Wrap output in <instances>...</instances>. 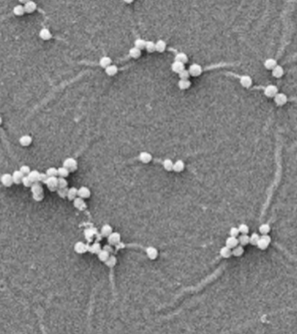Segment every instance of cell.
I'll use <instances>...</instances> for the list:
<instances>
[{
	"label": "cell",
	"mask_w": 297,
	"mask_h": 334,
	"mask_svg": "<svg viewBox=\"0 0 297 334\" xmlns=\"http://www.w3.org/2000/svg\"><path fill=\"white\" fill-rule=\"evenodd\" d=\"M63 167H65L69 172H73L78 169V163L74 159L68 158L64 160L63 162Z\"/></svg>",
	"instance_id": "6da1fadb"
},
{
	"label": "cell",
	"mask_w": 297,
	"mask_h": 334,
	"mask_svg": "<svg viewBox=\"0 0 297 334\" xmlns=\"http://www.w3.org/2000/svg\"><path fill=\"white\" fill-rule=\"evenodd\" d=\"M89 244H85L82 241H78L74 245V250L78 254H83L85 252L88 251Z\"/></svg>",
	"instance_id": "7a4b0ae2"
},
{
	"label": "cell",
	"mask_w": 297,
	"mask_h": 334,
	"mask_svg": "<svg viewBox=\"0 0 297 334\" xmlns=\"http://www.w3.org/2000/svg\"><path fill=\"white\" fill-rule=\"evenodd\" d=\"M46 184L47 185V188L51 191H55L58 189V178L57 177H48V179L46 181Z\"/></svg>",
	"instance_id": "3957f363"
},
{
	"label": "cell",
	"mask_w": 297,
	"mask_h": 334,
	"mask_svg": "<svg viewBox=\"0 0 297 334\" xmlns=\"http://www.w3.org/2000/svg\"><path fill=\"white\" fill-rule=\"evenodd\" d=\"M108 244L111 245H116L120 242V234L119 232H112L107 237Z\"/></svg>",
	"instance_id": "277c9868"
},
{
	"label": "cell",
	"mask_w": 297,
	"mask_h": 334,
	"mask_svg": "<svg viewBox=\"0 0 297 334\" xmlns=\"http://www.w3.org/2000/svg\"><path fill=\"white\" fill-rule=\"evenodd\" d=\"M188 72L190 74L191 76L193 77H197L200 76L202 72V68L200 65H197V64H193L190 67H189V70H188Z\"/></svg>",
	"instance_id": "5b68a950"
},
{
	"label": "cell",
	"mask_w": 297,
	"mask_h": 334,
	"mask_svg": "<svg viewBox=\"0 0 297 334\" xmlns=\"http://www.w3.org/2000/svg\"><path fill=\"white\" fill-rule=\"evenodd\" d=\"M0 181L3 184V185H5V187H10L13 184L12 177H11V175L9 174V173H5V174L2 175L1 176V178H0Z\"/></svg>",
	"instance_id": "8992f818"
},
{
	"label": "cell",
	"mask_w": 297,
	"mask_h": 334,
	"mask_svg": "<svg viewBox=\"0 0 297 334\" xmlns=\"http://www.w3.org/2000/svg\"><path fill=\"white\" fill-rule=\"evenodd\" d=\"M30 190H31V192H32L33 196L44 194L43 187H42L41 184H40L39 182L33 183V184H32V185L30 186Z\"/></svg>",
	"instance_id": "52a82bcc"
},
{
	"label": "cell",
	"mask_w": 297,
	"mask_h": 334,
	"mask_svg": "<svg viewBox=\"0 0 297 334\" xmlns=\"http://www.w3.org/2000/svg\"><path fill=\"white\" fill-rule=\"evenodd\" d=\"M264 93H265V95L267 97H268V98H272V97H274L278 93V88L276 86L273 85V84L267 85V87L265 88V90H264Z\"/></svg>",
	"instance_id": "ba28073f"
},
{
	"label": "cell",
	"mask_w": 297,
	"mask_h": 334,
	"mask_svg": "<svg viewBox=\"0 0 297 334\" xmlns=\"http://www.w3.org/2000/svg\"><path fill=\"white\" fill-rule=\"evenodd\" d=\"M288 101V98L285 94L283 93H277L274 96V102L278 105V106H284Z\"/></svg>",
	"instance_id": "9c48e42d"
},
{
	"label": "cell",
	"mask_w": 297,
	"mask_h": 334,
	"mask_svg": "<svg viewBox=\"0 0 297 334\" xmlns=\"http://www.w3.org/2000/svg\"><path fill=\"white\" fill-rule=\"evenodd\" d=\"M78 196L80 198H88L91 196V191L89 190L87 187L82 186L78 190Z\"/></svg>",
	"instance_id": "30bf717a"
},
{
	"label": "cell",
	"mask_w": 297,
	"mask_h": 334,
	"mask_svg": "<svg viewBox=\"0 0 297 334\" xmlns=\"http://www.w3.org/2000/svg\"><path fill=\"white\" fill-rule=\"evenodd\" d=\"M85 237V239L88 241V242H91L93 238V237L97 234V231L95 228H87L85 229L84 232Z\"/></svg>",
	"instance_id": "8fae6325"
},
{
	"label": "cell",
	"mask_w": 297,
	"mask_h": 334,
	"mask_svg": "<svg viewBox=\"0 0 297 334\" xmlns=\"http://www.w3.org/2000/svg\"><path fill=\"white\" fill-rule=\"evenodd\" d=\"M36 8H37V4L33 1L25 2V4L24 5V12H27V13H32L33 11H35Z\"/></svg>",
	"instance_id": "7c38bea8"
},
{
	"label": "cell",
	"mask_w": 297,
	"mask_h": 334,
	"mask_svg": "<svg viewBox=\"0 0 297 334\" xmlns=\"http://www.w3.org/2000/svg\"><path fill=\"white\" fill-rule=\"evenodd\" d=\"M73 205H74L75 208L78 209L79 211H84L85 209L86 208V204L84 201V199L80 198V197H76L73 200Z\"/></svg>",
	"instance_id": "4fadbf2b"
},
{
	"label": "cell",
	"mask_w": 297,
	"mask_h": 334,
	"mask_svg": "<svg viewBox=\"0 0 297 334\" xmlns=\"http://www.w3.org/2000/svg\"><path fill=\"white\" fill-rule=\"evenodd\" d=\"M145 252H146V255L147 257L150 258V259H155V258L158 257V250L156 248L152 247V246H149L145 249Z\"/></svg>",
	"instance_id": "5bb4252c"
},
{
	"label": "cell",
	"mask_w": 297,
	"mask_h": 334,
	"mask_svg": "<svg viewBox=\"0 0 297 334\" xmlns=\"http://www.w3.org/2000/svg\"><path fill=\"white\" fill-rule=\"evenodd\" d=\"M238 244H239L238 239H237L236 238H234V237H229V238H227V240H226V246L228 248H229V249L235 248V246L238 245Z\"/></svg>",
	"instance_id": "9a60e30c"
},
{
	"label": "cell",
	"mask_w": 297,
	"mask_h": 334,
	"mask_svg": "<svg viewBox=\"0 0 297 334\" xmlns=\"http://www.w3.org/2000/svg\"><path fill=\"white\" fill-rule=\"evenodd\" d=\"M101 250H102L101 245L99 242H94L91 244H89V247H88V251H90L91 253H93V254H98Z\"/></svg>",
	"instance_id": "2e32d148"
},
{
	"label": "cell",
	"mask_w": 297,
	"mask_h": 334,
	"mask_svg": "<svg viewBox=\"0 0 297 334\" xmlns=\"http://www.w3.org/2000/svg\"><path fill=\"white\" fill-rule=\"evenodd\" d=\"M11 177H12V180H13V183H15L17 184H19L20 183H22V179L24 178V175L20 172V171H15L12 174H11Z\"/></svg>",
	"instance_id": "e0dca14e"
},
{
	"label": "cell",
	"mask_w": 297,
	"mask_h": 334,
	"mask_svg": "<svg viewBox=\"0 0 297 334\" xmlns=\"http://www.w3.org/2000/svg\"><path fill=\"white\" fill-rule=\"evenodd\" d=\"M185 169V164L182 160H177L175 163H174L173 170L176 172H181Z\"/></svg>",
	"instance_id": "ac0fdd59"
},
{
	"label": "cell",
	"mask_w": 297,
	"mask_h": 334,
	"mask_svg": "<svg viewBox=\"0 0 297 334\" xmlns=\"http://www.w3.org/2000/svg\"><path fill=\"white\" fill-rule=\"evenodd\" d=\"M112 232H113V228L109 225H103L101 230H100V234L102 237H108Z\"/></svg>",
	"instance_id": "d6986e66"
},
{
	"label": "cell",
	"mask_w": 297,
	"mask_h": 334,
	"mask_svg": "<svg viewBox=\"0 0 297 334\" xmlns=\"http://www.w3.org/2000/svg\"><path fill=\"white\" fill-rule=\"evenodd\" d=\"M241 84L245 88H248L252 85V78L249 76H242L241 77Z\"/></svg>",
	"instance_id": "ffe728a7"
},
{
	"label": "cell",
	"mask_w": 297,
	"mask_h": 334,
	"mask_svg": "<svg viewBox=\"0 0 297 334\" xmlns=\"http://www.w3.org/2000/svg\"><path fill=\"white\" fill-rule=\"evenodd\" d=\"M32 142V138L29 135H24L19 138V143L23 146H28Z\"/></svg>",
	"instance_id": "44dd1931"
},
{
	"label": "cell",
	"mask_w": 297,
	"mask_h": 334,
	"mask_svg": "<svg viewBox=\"0 0 297 334\" xmlns=\"http://www.w3.org/2000/svg\"><path fill=\"white\" fill-rule=\"evenodd\" d=\"M78 196V189L75 187H71L67 191V195L66 197H68L69 200H74Z\"/></svg>",
	"instance_id": "7402d4cb"
},
{
	"label": "cell",
	"mask_w": 297,
	"mask_h": 334,
	"mask_svg": "<svg viewBox=\"0 0 297 334\" xmlns=\"http://www.w3.org/2000/svg\"><path fill=\"white\" fill-rule=\"evenodd\" d=\"M139 160L144 164H147V163L151 162V160H152V156L148 152H141L139 154Z\"/></svg>",
	"instance_id": "603a6c76"
},
{
	"label": "cell",
	"mask_w": 297,
	"mask_h": 334,
	"mask_svg": "<svg viewBox=\"0 0 297 334\" xmlns=\"http://www.w3.org/2000/svg\"><path fill=\"white\" fill-rule=\"evenodd\" d=\"M39 37L42 38L43 40H48L50 38H52V33L51 31L48 30V29H42V30L39 31Z\"/></svg>",
	"instance_id": "cb8c5ba5"
},
{
	"label": "cell",
	"mask_w": 297,
	"mask_h": 334,
	"mask_svg": "<svg viewBox=\"0 0 297 334\" xmlns=\"http://www.w3.org/2000/svg\"><path fill=\"white\" fill-rule=\"evenodd\" d=\"M172 70L173 71H174L175 73H180L183 70H185V66L184 65L181 64V63H179V62H174L173 65H172Z\"/></svg>",
	"instance_id": "d4e9b609"
},
{
	"label": "cell",
	"mask_w": 297,
	"mask_h": 334,
	"mask_svg": "<svg viewBox=\"0 0 297 334\" xmlns=\"http://www.w3.org/2000/svg\"><path fill=\"white\" fill-rule=\"evenodd\" d=\"M111 65H112V59L109 57H103L99 60V65L103 68L106 69Z\"/></svg>",
	"instance_id": "484cf974"
},
{
	"label": "cell",
	"mask_w": 297,
	"mask_h": 334,
	"mask_svg": "<svg viewBox=\"0 0 297 334\" xmlns=\"http://www.w3.org/2000/svg\"><path fill=\"white\" fill-rule=\"evenodd\" d=\"M284 73V71L281 65H276L273 70H272V74L274 77H281Z\"/></svg>",
	"instance_id": "4316f807"
},
{
	"label": "cell",
	"mask_w": 297,
	"mask_h": 334,
	"mask_svg": "<svg viewBox=\"0 0 297 334\" xmlns=\"http://www.w3.org/2000/svg\"><path fill=\"white\" fill-rule=\"evenodd\" d=\"M39 174H40V172H39L36 171V170H33V171H30V172H29V174L27 175V176H28V178H29L30 180H31V182L36 183V182H38Z\"/></svg>",
	"instance_id": "83f0119b"
},
{
	"label": "cell",
	"mask_w": 297,
	"mask_h": 334,
	"mask_svg": "<svg viewBox=\"0 0 297 334\" xmlns=\"http://www.w3.org/2000/svg\"><path fill=\"white\" fill-rule=\"evenodd\" d=\"M220 254H221V256L222 258H230L232 256V250L228 248L227 246H223L221 249V250H220Z\"/></svg>",
	"instance_id": "f1b7e54d"
},
{
	"label": "cell",
	"mask_w": 297,
	"mask_h": 334,
	"mask_svg": "<svg viewBox=\"0 0 297 334\" xmlns=\"http://www.w3.org/2000/svg\"><path fill=\"white\" fill-rule=\"evenodd\" d=\"M167 45L165 43V41L163 40H159L156 44H155V51L159 52H163L166 50Z\"/></svg>",
	"instance_id": "f546056e"
},
{
	"label": "cell",
	"mask_w": 297,
	"mask_h": 334,
	"mask_svg": "<svg viewBox=\"0 0 297 334\" xmlns=\"http://www.w3.org/2000/svg\"><path fill=\"white\" fill-rule=\"evenodd\" d=\"M237 239H238L239 244H241V246L247 245L248 244H249V236L247 235V234H241L239 237V238H237Z\"/></svg>",
	"instance_id": "4dcf8cb0"
},
{
	"label": "cell",
	"mask_w": 297,
	"mask_h": 334,
	"mask_svg": "<svg viewBox=\"0 0 297 334\" xmlns=\"http://www.w3.org/2000/svg\"><path fill=\"white\" fill-rule=\"evenodd\" d=\"M188 60L187 58V56L183 52H180V53H178L175 56V62H179V63H181V64H185L187 63Z\"/></svg>",
	"instance_id": "1f68e13d"
},
{
	"label": "cell",
	"mask_w": 297,
	"mask_h": 334,
	"mask_svg": "<svg viewBox=\"0 0 297 334\" xmlns=\"http://www.w3.org/2000/svg\"><path fill=\"white\" fill-rule=\"evenodd\" d=\"M243 252H244L243 246H241V245H237V246H235V248H233V250H232V255H234V256H235V257H240V256H241V255L243 254Z\"/></svg>",
	"instance_id": "d6a6232c"
},
{
	"label": "cell",
	"mask_w": 297,
	"mask_h": 334,
	"mask_svg": "<svg viewBox=\"0 0 297 334\" xmlns=\"http://www.w3.org/2000/svg\"><path fill=\"white\" fill-rule=\"evenodd\" d=\"M276 65H276V60H274V58H268L264 63V66L267 70H273Z\"/></svg>",
	"instance_id": "836d02e7"
},
{
	"label": "cell",
	"mask_w": 297,
	"mask_h": 334,
	"mask_svg": "<svg viewBox=\"0 0 297 334\" xmlns=\"http://www.w3.org/2000/svg\"><path fill=\"white\" fill-rule=\"evenodd\" d=\"M117 72H118V68H117L116 65H109L108 67L106 68V73L108 76H114Z\"/></svg>",
	"instance_id": "e575fe53"
},
{
	"label": "cell",
	"mask_w": 297,
	"mask_h": 334,
	"mask_svg": "<svg viewBox=\"0 0 297 334\" xmlns=\"http://www.w3.org/2000/svg\"><path fill=\"white\" fill-rule=\"evenodd\" d=\"M129 54L133 58H139L141 55V51L137 49V48H135V47H133L130 50Z\"/></svg>",
	"instance_id": "d590c367"
},
{
	"label": "cell",
	"mask_w": 297,
	"mask_h": 334,
	"mask_svg": "<svg viewBox=\"0 0 297 334\" xmlns=\"http://www.w3.org/2000/svg\"><path fill=\"white\" fill-rule=\"evenodd\" d=\"M109 256H110V254L104 250H101L100 251H99V253H98V258H99V260H100V261H102V262H106L107 258H109Z\"/></svg>",
	"instance_id": "8d00e7d4"
},
{
	"label": "cell",
	"mask_w": 297,
	"mask_h": 334,
	"mask_svg": "<svg viewBox=\"0 0 297 334\" xmlns=\"http://www.w3.org/2000/svg\"><path fill=\"white\" fill-rule=\"evenodd\" d=\"M178 85L181 90H187L191 86V82L189 80H180L178 83Z\"/></svg>",
	"instance_id": "74e56055"
},
{
	"label": "cell",
	"mask_w": 297,
	"mask_h": 334,
	"mask_svg": "<svg viewBox=\"0 0 297 334\" xmlns=\"http://www.w3.org/2000/svg\"><path fill=\"white\" fill-rule=\"evenodd\" d=\"M116 263H117V258H115L114 256H109V258H107V261L105 262V264L107 265L108 267H113V266L116 265Z\"/></svg>",
	"instance_id": "f35d334b"
},
{
	"label": "cell",
	"mask_w": 297,
	"mask_h": 334,
	"mask_svg": "<svg viewBox=\"0 0 297 334\" xmlns=\"http://www.w3.org/2000/svg\"><path fill=\"white\" fill-rule=\"evenodd\" d=\"M134 47L135 48H137V49H139V50H142V49H144L145 48V41L144 40V39H141V38H139V39H137L135 42H134Z\"/></svg>",
	"instance_id": "ab89813d"
},
{
	"label": "cell",
	"mask_w": 297,
	"mask_h": 334,
	"mask_svg": "<svg viewBox=\"0 0 297 334\" xmlns=\"http://www.w3.org/2000/svg\"><path fill=\"white\" fill-rule=\"evenodd\" d=\"M13 13L17 16H22L24 15V5H16L15 7L13 8Z\"/></svg>",
	"instance_id": "60d3db41"
},
{
	"label": "cell",
	"mask_w": 297,
	"mask_h": 334,
	"mask_svg": "<svg viewBox=\"0 0 297 334\" xmlns=\"http://www.w3.org/2000/svg\"><path fill=\"white\" fill-rule=\"evenodd\" d=\"M57 170H58V176H59L60 178H65L69 175V173H70L65 167H60V168H59Z\"/></svg>",
	"instance_id": "b9f144b4"
},
{
	"label": "cell",
	"mask_w": 297,
	"mask_h": 334,
	"mask_svg": "<svg viewBox=\"0 0 297 334\" xmlns=\"http://www.w3.org/2000/svg\"><path fill=\"white\" fill-rule=\"evenodd\" d=\"M259 231L262 235H266L270 232V226L267 224H263L260 226Z\"/></svg>",
	"instance_id": "7bdbcfd3"
},
{
	"label": "cell",
	"mask_w": 297,
	"mask_h": 334,
	"mask_svg": "<svg viewBox=\"0 0 297 334\" xmlns=\"http://www.w3.org/2000/svg\"><path fill=\"white\" fill-rule=\"evenodd\" d=\"M260 239V236L257 234V233H253L250 237H249V244H251L252 245H256L257 244V242L259 241Z\"/></svg>",
	"instance_id": "ee69618b"
},
{
	"label": "cell",
	"mask_w": 297,
	"mask_h": 334,
	"mask_svg": "<svg viewBox=\"0 0 297 334\" xmlns=\"http://www.w3.org/2000/svg\"><path fill=\"white\" fill-rule=\"evenodd\" d=\"M145 48L148 52H155V44L152 41L145 42Z\"/></svg>",
	"instance_id": "f6af8a7d"
},
{
	"label": "cell",
	"mask_w": 297,
	"mask_h": 334,
	"mask_svg": "<svg viewBox=\"0 0 297 334\" xmlns=\"http://www.w3.org/2000/svg\"><path fill=\"white\" fill-rule=\"evenodd\" d=\"M46 174L49 178H51V177H57L58 176V170L56 168H54V167H51V168H49V169L46 170Z\"/></svg>",
	"instance_id": "bcb514c9"
},
{
	"label": "cell",
	"mask_w": 297,
	"mask_h": 334,
	"mask_svg": "<svg viewBox=\"0 0 297 334\" xmlns=\"http://www.w3.org/2000/svg\"><path fill=\"white\" fill-rule=\"evenodd\" d=\"M173 165H174V163L172 162L171 159H166L163 162V166L165 168V170H167L168 172L173 170Z\"/></svg>",
	"instance_id": "7dc6e473"
},
{
	"label": "cell",
	"mask_w": 297,
	"mask_h": 334,
	"mask_svg": "<svg viewBox=\"0 0 297 334\" xmlns=\"http://www.w3.org/2000/svg\"><path fill=\"white\" fill-rule=\"evenodd\" d=\"M67 185H68V182L66 181L65 178H58V188H66Z\"/></svg>",
	"instance_id": "c3c4849f"
},
{
	"label": "cell",
	"mask_w": 297,
	"mask_h": 334,
	"mask_svg": "<svg viewBox=\"0 0 297 334\" xmlns=\"http://www.w3.org/2000/svg\"><path fill=\"white\" fill-rule=\"evenodd\" d=\"M238 230H239V232H241V234H248V232H249V228L246 224L240 225L239 227H238Z\"/></svg>",
	"instance_id": "681fc988"
},
{
	"label": "cell",
	"mask_w": 297,
	"mask_h": 334,
	"mask_svg": "<svg viewBox=\"0 0 297 334\" xmlns=\"http://www.w3.org/2000/svg\"><path fill=\"white\" fill-rule=\"evenodd\" d=\"M268 244H269L267 243L266 241H264L263 239H261V238H260L259 241L257 242V244H256V245L259 247L260 250H265V249H267V248Z\"/></svg>",
	"instance_id": "f907efd6"
},
{
	"label": "cell",
	"mask_w": 297,
	"mask_h": 334,
	"mask_svg": "<svg viewBox=\"0 0 297 334\" xmlns=\"http://www.w3.org/2000/svg\"><path fill=\"white\" fill-rule=\"evenodd\" d=\"M179 76L180 77V80H188L190 74L187 70H183L181 72L179 73Z\"/></svg>",
	"instance_id": "816d5d0a"
},
{
	"label": "cell",
	"mask_w": 297,
	"mask_h": 334,
	"mask_svg": "<svg viewBox=\"0 0 297 334\" xmlns=\"http://www.w3.org/2000/svg\"><path fill=\"white\" fill-rule=\"evenodd\" d=\"M67 191H68L67 187L66 188H58L57 189V193H58V195L59 197L64 198V197H66V195H67Z\"/></svg>",
	"instance_id": "f5cc1de1"
},
{
	"label": "cell",
	"mask_w": 297,
	"mask_h": 334,
	"mask_svg": "<svg viewBox=\"0 0 297 334\" xmlns=\"http://www.w3.org/2000/svg\"><path fill=\"white\" fill-rule=\"evenodd\" d=\"M22 184L26 187H30L33 183L31 182V180L28 178V176H24L23 179H22Z\"/></svg>",
	"instance_id": "db71d44e"
},
{
	"label": "cell",
	"mask_w": 297,
	"mask_h": 334,
	"mask_svg": "<svg viewBox=\"0 0 297 334\" xmlns=\"http://www.w3.org/2000/svg\"><path fill=\"white\" fill-rule=\"evenodd\" d=\"M19 171H20V172H21L24 176H27V175L29 174V172H30V167L27 166V165H22V166L20 167Z\"/></svg>",
	"instance_id": "11a10c76"
},
{
	"label": "cell",
	"mask_w": 297,
	"mask_h": 334,
	"mask_svg": "<svg viewBox=\"0 0 297 334\" xmlns=\"http://www.w3.org/2000/svg\"><path fill=\"white\" fill-rule=\"evenodd\" d=\"M229 234L231 237H234V238H236L239 236L240 232H239V230L237 227H232L230 229V232H229Z\"/></svg>",
	"instance_id": "9f6ffc18"
},
{
	"label": "cell",
	"mask_w": 297,
	"mask_h": 334,
	"mask_svg": "<svg viewBox=\"0 0 297 334\" xmlns=\"http://www.w3.org/2000/svg\"><path fill=\"white\" fill-rule=\"evenodd\" d=\"M48 179V176L46 174V173H40L39 174V178H38V182L39 183H44L46 184V181Z\"/></svg>",
	"instance_id": "6f0895ef"
},
{
	"label": "cell",
	"mask_w": 297,
	"mask_h": 334,
	"mask_svg": "<svg viewBox=\"0 0 297 334\" xmlns=\"http://www.w3.org/2000/svg\"><path fill=\"white\" fill-rule=\"evenodd\" d=\"M102 250H106L107 252H108V253L110 254V253H112V252H113V249L112 245L108 244H106V245H104V247H103V249H102Z\"/></svg>",
	"instance_id": "680465c9"
},
{
	"label": "cell",
	"mask_w": 297,
	"mask_h": 334,
	"mask_svg": "<svg viewBox=\"0 0 297 334\" xmlns=\"http://www.w3.org/2000/svg\"><path fill=\"white\" fill-rule=\"evenodd\" d=\"M260 238L261 239H263L264 241H266V242L268 244H270V242H271V238L267 235V234H266V235H262L261 237H260Z\"/></svg>",
	"instance_id": "91938a15"
},
{
	"label": "cell",
	"mask_w": 297,
	"mask_h": 334,
	"mask_svg": "<svg viewBox=\"0 0 297 334\" xmlns=\"http://www.w3.org/2000/svg\"><path fill=\"white\" fill-rule=\"evenodd\" d=\"M2 124V118H1V116H0V124Z\"/></svg>",
	"instance_id": "94428289"
}]
</instances>
